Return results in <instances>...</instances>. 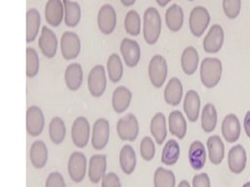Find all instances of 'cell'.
<instances>
[{"label": "cell", "instance_id": "6da1fadb", "mask_svg": "<svg viewBox=\"0 0 250 187\" xmlns=\"http://www.w3.org/2000/svg\"><path fill=\"white\" fill-rule=\"evenodd\" d=\"M223 72L222 62L216 57H205L200 64V80L208 89L214 88L221 80Z\"/></svg>", "mask_w": 250, "mask_h": 187}, {"label": "cell", "instance_id": "7a4b0ae2", "mask_svg": "<svg viewBox=\"0 0 250 187\" xmlns=\"http://www.w3.org/2000/svg\"><path fill=\"white\" fill-rule=\"evenodd\" d=\"M161 32V17L154 7H148L144 14V38L148 45L157 42Z\"/></svg>", "mask_w": 250, "mask_h": 187}, {"label": "cell", "instance_id": "3957f363", "mask_svg": "<svg viewBox=\"0 0 250 187\" xmlns=\"http://www.w3.org/2000/svg\"><path fill=\"white\" fill-rule=\"evenodd\" d=\"M210 22V14L208 10L203 6L194 7L188 19V24L190 32L195 37H200L206 30Z\"/></svg>", "mask_w": 250, "mask_h": 187}, {"label": "cell", "instance_id": "277c9868", "mask_svg": "<svg viewBox=\"0 0 250 187\" xmlns=\"http://www.w3.org/2000/svg\"><path fill=\"white\" fill-rule=\"evenodd\" d=\"M168 72V66L165 58L160 55H155L151 57L148 64V77L150 83L155 88L163 86Z\"/></svg>", "mask_w": 250, "mask_h": 187}, {"label": "cell", "instance_id": "5b68a950", "mask_svg": "<svg viewBox=\"0 0 250 187\" xmlns=\"http://www.w3.org/2000/svg\"><path fill=\"white\" fill-rule=\"evenodd\" d=\"M117 134L120 139L134 141L139 134V123L134 114H127L121 117L116 124Z\"/></svg>", "mask_w": 250, "mask_h": 187}, {"label": "cell", "instance_id": "8992f818", "mask_svg": "<svg viewBox=\"0 0 250 187\" xmlns=\"http://www.w3.org/2000/svg\"><path fill=\"white\" fill-rule=\"evenodd\" d=\"M106 87V77L104 67L101 64L95 65L88 75V89L90 94L95 97L104 94Z\"/></svg>", "mask_w": 250, "mask_h": 187}, {"label": "cell", "instance_id": "52a82bcc", "mask_svg": "<svg viewBox=\"0 0 250 187\" xmlns=\"http://www.w3.org/2000/svg\"><path fill=\"white\" fill-rule=\"evenodd\" d=\"M86 156L82 152H73L67 162V171L70 179L76 183L81 182L86 174Z\"/></svg>", "mask_w": 250, "mask_h": 187}, {"label": "cell", "instance_id": "ba28073f", "mask_svg": "<svg viewBox=\"0 0 250 187\" xmlns=\"http://www.w3.org/2000/svg\"><path fill=\"white\" fill-rule=\"evenodd\" d=\"M81 49L79 36L72 31H65L61 38V52L64 59L70 60L78 56Z\"/></svg>", "mask_w": 250, "mask_h": 187}, {"label": "cell", "instance_id": "9c48e42d", "mask_svg": "<svg viewBox=\"0 0 250 187\" xmlns=\"http://www.w3.org/2000/svg\"><path fill=\"white\" fill-rule=\"evenodd\" d=\"M90 137V125L88 120L80 116L76 118L71 127V139L73 144L78 148L87 145Z\"/></svg>", "mask_w": 250, "mask_h": 187}, {"label": "cell", "instance_id": "30bf717a", "mask_svg": "<svg viewBox=\"0 0 250 187\" xmlns=\"http://www.w3.org/2000/svg\"><path fill=\"white\" fill-rule=\"evenodd\" d=\"M109 138V124L106 119L100 118L94 125L92 130V146L96 150L104 149Z\"/></svg>", "mask_w": 250, "mask_h": 187}, {"label": "cell", "instance_id": "8fae6325", "mask_svg": "<svg viewBox=\"0 0 250 187\" xmlns=\"http://www.w3.org/2000/svg\"><path fill=\"white\" fill-rule=\"evenodd\" d=\"M98 26L102 33L108 35L113 32L116 26V13L109 4L103 5L98 13Z\"/></svg>", "mask_w": 250, "mask_h": 187}, {"label": "cell", "instance_id": "7c38bea8", "mask_svg": "<svg viewBox=\"0 0 250 187\" xmlns=\"http://www.w3.org/2000/svg\"><path fill=\"white\" fill-rule=\"evenodd\" d=\"M45 125V118L42 110L35 105H32L26 110V131L31 136L41 134Z\"/></svg>", "mask_w": 250, "mask_h": 187}, {"label": "cell", "instance_id": "4fadbf2b", "mask_svg": "<svg viewBox=\"0 0 250 187\" xmlns=\"http://www.w3.org/2000/svg\"><path fill=\"white\" fill-rule=\"evenodd\" d=\"M224 30L220 24H214L203 40V49L208 54L218 53L224 44Z\"/></svg>", "mask_w": 250, "mask_h": 187}, {"label": "cell", "instance_id": "5bb4252c", "mask_svg": "<svg viewBox=\"0 0 250 187\" xmlns=\"http://www.w3.org/2000/svg\"><path fill=\"white\" fill-rule=\"evenodd\" d=\"M120 52L125 64L128 67H135L141 57V49L137 41L124 38L120 44Z\"/></svg>", "mask_w": 250, "mask_h": 187}, {"label": "cell", "instance_id": "9a60e30c", "mask_svg": "<svg viewBox=\"0 0 250 187\" xmlns=\"http://www.w3.org/2000/svg\"><path fill=\"white\" fill-rule=\"evenodd\" d=\"M38 46L46 57L52 58L56 56L58 49V39L56 34L47 26L42 27V31L38 40Z\"/></svg>", "mask_w": 250, "mask_h": 187}, {"label": "cell", "instance_id": "2e32d148", "mask_svg": "<svg viewBox=\"0 0 250 187\" xmlns=\"http://www.w3.org/2000/svg\"><path fill=\"white\" fill-rule=\"evenodd\" d=\"M246 151L241 144L234 145L230 148L228 155V165L232 173H241L246 167Z\"/></svg>", "mask_w": 250, "mask_h": 187}, {"label": "cell", "instance_id": "e0dca14e", "mask_svg": "<svg viewBox=\"0 0 250 187\" xmlns=\"http://www.w3.org/2000/svg\"><path fill=\"white\" fill-rule=\"evenodd\" d=\"M222 134L229 143H233L238 140L240 136V123L236 115L230 113L228 114L222 122Z\"/></svg>", "mask_w": 250, "mask_h": 187}, {"label": "cell", "instance_id": "ac0fdd59", "mask_svg": "<svg viewBox=\"0 0 250 187\" xmlns=\"http://www.w3.org/2000/svg\"><path fill=\"white\" fill-rule=\"evenodd\" d=\"M62 0H48L45 5V19L47 23L57 27L64 18V6Z\"/></svg>", "mask_w": 250, "mask_h": 187}, {"label": "cell", "instance_id": "d6986e66", "mask_svg": "<svg viewBox=\"0 0 250 187\" xmlns=\"http://www.w3.org/2000/svg\"><path fill=\"white\" fill-rule=\"evenodd\" d=\"M106 157L105 155L96 154L90 158L88 176L92 183H98L105 174Z\"/></svg>", "mask_w": 250, "mask_h": 187}, {"label": "cell", "instance_id": "ffe728a7", "mask_svg": "<svg viewBox=\"0 0 250 187\" xmlns=\"http://www.w3.org/2000/svg\"><path fill=\"white\" fill-rule=\"evenodd\" d=\"M200 110V97L198 94L189 90L187 92L184 99V111L189 122H195L198 119Z\"/></svg>", "mask_w": 250, "mask_h": 187}, {"label": "cell", "instance_id": "44dd1931", "mask_svg": "<svg viewBox=\"0 0 250 187\" xmlns=\"http://www.w3.org/2000/svg\"><path fill=\"white\" fill-rule=\"evenodd\" d=\"M183 96V85L177 77L169 80L164 90V100L167 104L177 106L180 104Z\"/></svg>", "mask_w": 250, "mask_h": 187}, {"label": "cell", "instance_id": "7402d4cb", "mask_svg": "<svg viewBox=\"0 0 250 187\" xmlns=\"http://www.w3.org/2000/svg\"><path fill=\"white\" fill-rule=\"evenodd\" d=\"M29 160L36 168H42L46 166L48 160V149L42 140L34 141L29 149Z\"/></svg>", "mask_w": 250, "mask_h": 187}, {"label": "cell", "instance_id": "603a6c76", "mask_svg": "<svg viewBox=\"0 0 250 187\" xmlns=\"http://www.w3.org/2000/svg\"><path fill=\"white\" fill-rule=\"evenodd\" d=\"M206 161V151L203 143L199 140L193 141L188 149V162L195 170L203 168Z\"/></svg>", "mask_w": 250, "mask_h": 187}, {"label": "cell", "instance_id": "cb8c5ba5", "mask_svg": "<svg viewBox=\"0 0 250 187\" xmlns=\"http://www.w3.org/2000/svg\"><path fill=\"white\" fill-rule=\"evenodd\" d=\"M132 99V93L124 86L117 87L112 94V108L116 113H122L129 107Z\"/></svg>", "mask_w": 250, "mask_h": 187}, {"label": "cell", "instance_id": "d4e9b609", "mask_svg": "<svg viewBox=\"0 0 250 187\" xmlns=\"http://www.w3.org/2000/svg\"><path fill=\"white\" fill-rule=\"evenodd\" d=\"M165 22L172 32L179 31L184 23V12L178 4L171 5L165 13Z\"/></svg>", "mask_w": 250, "mask_h": 187}, {"label": "cell", "instance_id": "484cf974", "mask_svg": "<svg viewBox=\"0 0 250 187\" xmlns=\"http://www.w3.org/2000/svg\"><path fill=\"white\" fill-rule=\"evenodd\" d=\"M65 85L70 91H77L83 81V70L79 63L69 64L64 72Z\"/></svg>", "mask_w": 250, "mask_h": 187}, {"label": "cell", "instance_id": "4316f807", "mask_svg": "<svg viewBox=\"0 0 250 187\" xmlns=\"http://www.w3.org/2000/svg\"><path fill=\"white\" fill-rule=\"evenodd\" d=\"M208 157L213 165L222 163L225 157V146L219 135H211L207 139Z\"/></svg>", "mask_w": 250, "mask_h": 187}, {"label": "cell", "instance_id": "83f0119b", "mask_svg": "<svg viewBox=\"0 0 250 187\" xmlns=\"http://www.w3.org/2000/svg\"><path fill=\"white\" fill-rule=\"evenodd\" d=\"M169 131L180 139H183L187 133V121L181 111L175 110L168 117Z\"/></svg>", "mask_w": 250, "mask_h": 187}, {"label": "cell", "instance_id": "f1b7e54d", "mask_svg": "<svg viewBox=\"0 0 250 187\" xmlns=\"http://www.w3.org/2000/svg\"><path fill=\"white\" fill-rule=\"evenodd\" d=\"M199 56L195 48L189 46L186 48L181 56V66L187 75H192L197 69Z\"/></svg>", "mask_w": 250, "mask_h": 187}, {"label": "cell", "instance_id": "f546056e", "mask_svg": "<svg viewBox=\"0 0 250 187\" xmlns=\"http://www.w3.org/2000/svg\"><path fill=\"white\" fill-rule=\"evenodd\" d=\"M149 128H150L151 135L153 136L154 140L158 145H161L164 142L167 135L165 116L161 112L156 113L150 121Z\"/></svg>", "mask_w": 250, "mask_h": 187}, {"label": "cell", "instance_id": "4dcf8cb0", "mask_svg": "<svg viewBox=\"0 0 250 187\" xmlns=\"http://www.w3.org/2000/svg\"><path fill=\"white\" fill-rule=\"evenodd\" d=\"M119 164L122 171L125 174H131L137 164V158H136V153L133 147L129 144H125L119 154Z\"/></svg>", "mask_w": 250, "mask_h": 187}, {"label": "cell", "instance_id": "1f68e13d", "mask_svg": "<svg viewBox=\"0 0 250 187\" xmlns=\"http://www.w3.org/2000/svg\"><path fill=\"white\" fill-rule=\"evenodd\" d=\"M41 23V17L36 9H29L26 12V42H33L38 34Z\"/></svg>", "mask_w": 250, "mask_h": 187}, {"label": "cell", "instance_id": "d6a6232c", "mask_svg": "<svg viewBox=\"0 0 250 187\" xmlns=\"http://www.w3.org/2000/svg\"><path fill=\"white\" fill-rule=\"evenodd\" d=\"M64 6V23L68 27H75L81 18V9L78 3L70 0H62Z\"/></svg>", "mask_w": 250, "mask_h": 187}, {"label": "cell", "instance_id": "836d02e7", "mask_svg": "<svg viewBox=\"0 0 250 187\" xmlns=\"http://www.w3.org/2000/svg\"><path fill=\"white\" fill-rule=\"evenodd\" d=\"M180 157V146L175 139H169L162 149L161 163L167 166L175 165Z\"/></svg>", "mask_w": 250, "mask_h": 187}, {"label": "cell", "instance_id": "e575fe53", "mask_svg": "<svg viewBox=\"0 0 250 187\" xmlns=\"http://www.w3.org/2000/svg\"><path fill=\"white\" fill-rule=\"evenodd\" d=\"M218 115L215 106L212 103H207L201 113V128L205 132H211L217 125Z\"/></svg>", "mask_w": 250, "mask_h": 187}, {"label": "cell", "instance_id": "d590c367", "mask_svg": "<svg viewBox=\"0 0 250 187\" xmlns=\"http://www.w3.org/2000/svg\"><path fill=\"white\" fill-rule=\"evenodd\" d=\"M106 70L108 78L111 82L117 83L123 75V64L120 56L117 54H111L106 62Z\"/></svg>", "mask_w": 250, "mask_h": 187}, {"label": "cell", "instance_id": "8d00e7d4", "mask_svg": "<svg viewBox=\"0 0 250 187\" xmlns=\"http://www.w3.org/2000/svg\"><path fill=\"white\" fill-rule=\"evenodd\" d=\"M66 133L64 122L60 117H54L49 124L50 139L55 144H61Z\"/></svg>", "mask_w": 250, "mask_h": 187}, {"label": "cell", "instance_id": "74e56055", "mask_svg": "<svg viewBox=\"0 0 250 187\" xmlns=\"http://www.w3.org/2000/svg\"><path fill=\"white\" fill-rule=\"evenodd\" d=\"M176 178L172 170L164 168H157L153 174L154 187H175Z\"/></svg>", "mask_w": 250, "mask_h": 187}, {"label": "cell", "instance_id": "f35d334b", "mask_svg": "<svg viewBox=\"0 0 250 187\" xmlns=\"http://www.w3.org/2000/svg\"><path fill=\"white\" fill-rule=\"evenodd\" d=\"M124 27L125 31L132 36H138L140 34L141 18L135 10H131L126 14L124 19Z\"/></svg>", "mask_w": 250, "mask_h": 187}, {"label": "cell", "instance_id": "ab89813d", "mask_svg": "<svg viewBox=\"0 0 250 187\" xmlns=\"http://www.w3.org/2000/svg\"><path fill=\"white\" fill-rule=\"evenodd\" d=\"M39 71V57L33 48L26 49V76L33 78Z\"/></svg>", "mask_w": 250, "mask_h": 187}, {"label": "cell", "instance_id": "60d3db41", "mask_svg": "<svg viewBox=\"0 0 250 187\" xmlns=\"http://www.w3.org/2000/svg\"><path fill=\"white\" fill-rule=\"evenodd\" d=\"M140 154L145 161H151L155 154L153 140L149 136H145L140 144Z\"/></svg>", "mask_w": 250, "mask_h": 187}, {"label": "cell", "instance_id": "b9f144b4", "mask_svg": "<svg viewBox=\"0 0 250 187\" xmlns=\"http://www.w3.org/2000/svg\"><path fill=\"white\" fill-rule=\"evenodd\" d=\"M241 0H223V10L229 19H235L240 13Z\"/></svg>", "mask_w": 250, "mask_h": 187}, {"label": "cell", "instance_id": "7bdbcfd3", "mask_svg": "<svg viewBox=\"0 0 250 187\" xmlns=\"http://www.w3.org/2000/svg\"><path fill=\"white\" fill-rule=\"evenodd\" d=\"M45 187H65L62 175L58 171L51 172L46 179Z\"/></svg>", "mask_w": 250, "mask_h": 187}, {"label": "cell", "instance_id": "ee69618b", "mask_svg": "<svg viewBox=\"0 0 250 187\" xmlns=\"http://www.w3.org/2000/svg\"><path fill=\"white\" fill-rule=\"evenodd\" d=\"M102 187H121L119 177L114 172L106 173L102 180Z\"/></svg>", "mask_w": 250, "mask_h": 187}, {"label": "cell", "instance_id": "f6af8a7d", "mask_svg": "<svg viewBox=\"0 0 250 187\" xmlns=\"http://www.w3.org/2000/svg\"><path fill=\"white\" fill-rule=\"evenodd\" d=\"M192 187H211L208 174L205 172L195 174L192 178Z\"/></svg>", "mask_w": 250, "mask_h": 187}, {"label": "cell", "instance_id": "bcb514c9", "mask_svg": "<svg viewBox=\"0 0 250 187\" xmlns=\"http://www.w3.org/2000/svg\"><path fill=\"white\" fill-rule=\"evenodd\" d=\"M243 126H244L245 133H246L247 136L250 138V110L246 113V115H245V117H244Z\"/></svg>", "mask_w": 250, "mask_h": 187}, {"label": "cell", "instance_id": "7dc6e473", "mask_svg": "<svg viewBox=\"0 0 250 187\" xmlns=\"http://www.w3.org/2000/svg\"><path fill=\"white\" fill-rule=\"evenodd\" d=\"M120 1L125 7H130L136 2V0H120Z\"/></svg>", "mask_w": 250, "mask_h": 187}, {"label": "cell", "instance_id": "c3c4849f", "mask_svg": "<svg viewBox=\"0 0 250 187\" xmlns=\"http://www.w3.org/2000/svg\"><path fill=\"white\" fill-rule=\"evenodd\" d=\"M160 7H165L171 0H155Z\"/></svg>", "mask_w": 250, "mask_h": 187}, {"label": "cell", "instance_id": "681fc988", "mask_svg": "<svg viewBox=\"0 0 250 187\" xmlns=\"http://www.w3.org/2000/svg\"><path fill=\"white\" fill-rule=\"evenodd\" d=\"M178 187H190V186H189V183H188L187 180H182V181L179 183Z\"/></svg>", "mask_w": 250, "mask_h": 187}, {"label": "cell", "instance_id": "f907efd6", "mask_svg": "<svg viewBox=\"0 0 250 187\" xmlns=\"http://www.w3.org/2000/svg\"><path fill=\"white\" fill-rule=\"evenodd\" d=\"M242 187H250V182H246V183H244Z\"/></svg>", "mask_w": 250, "mask_h": 187}, {"label": "cell", "instance_id": "816d5d0a", "mask_svg": "<svg viewBox=\"0 0 250 187\" xmlns=\"http://www.w3.org/2000/svg\"><path fill=\"white\" fill-rule=\"evenodd\" d=\"M188 1H193V0H188Z\"/></svg>", "mask_w": 250, "mask_h": 187}]
</instances>
